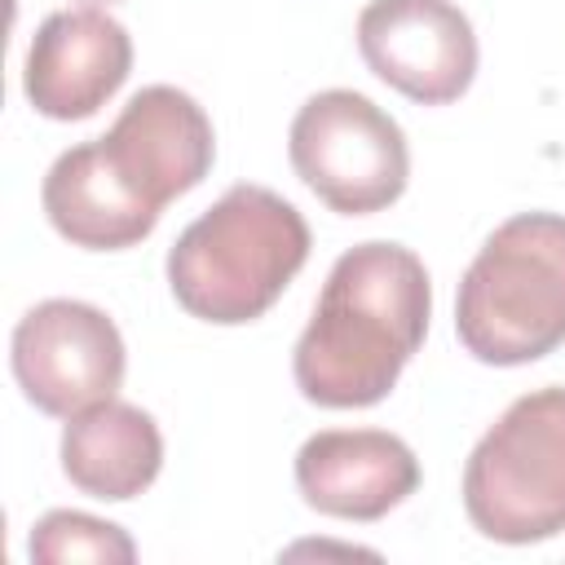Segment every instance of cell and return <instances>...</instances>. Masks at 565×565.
Listing matches in <instances>:
<instances>
[{"label":"cell","mask_w":565,"mask_h":565,"mask_svg":"<svg viewBox=\"0 0 565 565\" xmlns=\"http://www.w3.org/2000/svg\"><path fill=\"white\" fill-rule=\"evenodd\" d=\"M433 287L424 260L402 243L349 247L313 305L291 353L296 388L331 411L375 406L424 344Z\"/></svg>","instance_id":"6da1fadb"},{"label":"cell","mask_w":565,"mask_h":565,"mask_svg":"<svg viewBox=\"0 0 565 565\" xmlns=\"http://www.w3.org/2000/svg\"><path fill=\"white\" fill-rule=\"evenodd\" d=\"M309 260L305 216L265 185H230L168 252L177 305L203 322L260 318Z\"/></svg>","instance_id":"7a4b0ae2"},{"label":"cell","mask_w":565,"mask_h":565,"mask_svg":"<svg viewBox=\"0 0 565 565\" xmlns=\"http://www.w3.org/2000/svg\"><path fill=\"white\" fill-rule=\"evenodd\" d=\"M455 331L490 366H525L565 344V216L521 212L481 243L459 282Z\"/></svg>","instance_id":"3957f363"},{"label":"cell","mask_w":565,"mask_h":565,"mask_svg":"<svg viewBox=\"0 0 565 565\" xmlns=\"http://www.w3.org/2000/svg\"><path fill=\"white\" fill-rule=\"evenodd\" d=\"M463 512L494 543L565 530V388L516 397L463 463Z\"/></svg>","instance_id":"277c9868"},{"label":"cell","mask_w":565,"mask_h":565,"mask_svg":"<svg viewBox=\"0 0 565 565\" xmlns=\"http://www.w3.org/2000/svg\"><path fill=\"white\" fill-rule=\"evenodd\" d=\"M296 177L340 216H371L402 199L411 150L393 115L353 88L313 93L287 132Z\"/></svg>","instance_id":"5b68a950"},{"label":"cell","mask_w":565,"mask_h":565,"mask_svg":"<svg viewBox=\"0 0 565 565\" xmlns=\"http://www.w3.org/2000/svg\"><path fill=\"white\" fill-rule=\"evenodd\" d=\"M13 380L44 415L71 419L124 384L119 327L84 300H40L13 327Z\"/></svg>","instance_id":"8992f818"},{"label":"cell","mask_w":565,"mask_h":565,"mask_svg":"<svg viewBox=\"0 0 565 565\" xmlns=\"http://www.w3.org/2000/svg\"><path fill=\"white\" fill-rule=\"evenodd\" d=\"M362 62L419 106H446L477 75V35L450 0H371L358 13Z\"/></svg>","instance_id":"52a82bcc"},{"label":"cell","mask_w":565,"mask_h":565,"mask_svg":"<svg viewBox=\"0 0 565 565\" xmlns=\"http://www.w3.org/2000/svg\"><path fill=\"white\" fill-rule=\"evenodd\" d=\"M102 150L146 203L163 207L207 177L216 137L212 119L190 93L150 84L128 97V106L102 137Z\"/></svg>","instance_id":"ba28073f"},{"label":"cell","mask_w":565,"mask_h":565,"mask_svg":"<svg viewBox=\"0 0 565 565\" xmlns=\"http://www.w3.org/2000/svg\"><path fill=\"white\" fill-rule=\"evenodd\" d=\"M128 71L132 40L124 22L102 9H62L31 35L22 88L49 119H88L119 93Z\"/></svg>","instance_id":"9c48e42d"},{"label":"cell","mask_w":565,"mask_h":565,"mask_svg":"<svg viewBox=\"0 0 565 565\" xmlns=\"http://www.w3.org/2000/svg\"><path fill=\"white\" fill-rule=\"evenodd\" d=\"M309 508L340 521H380L419 486L415 450L384 428H322L296 450Z\"/></svg>","instance_id":"30bf717a"},{"label":"cell","mask_w":565,"mask_h":565,"mask_svg":"<svg viewBox=\"0 0 565 565\" xmlns=\"http://www.w3.org/2000/svg\"><path fill=\"white\" fill-rule=\"evenodd\" d=\"M40 199H44V216L53 221V230L88 252L132 247L159 221V207L146 203L115 172V163L102 150V137L57 154L44 177Z\"/></svg>","instance_id":"8fae6325"},{"label":"cell","mask_w":565,"mask_h":565,"mask_svg":"<svg viewBox=\"0 0 565 565\" xmlns=\"http://www.w3.org/2000/svg\"><path fill=\"white\" fill-rule=\"evenodd\" d=\"M163 468V437L141 406L102 402L71 415L62 433V472L93 499L124 503Z\"/></svg>","instance_id":"7c38bea8"},{"label":"cell","mask_w":565,"mask_h":565,"mask_svg":"<svg viewBox=\"0 0 565 565\" xmlns=\"http://www.w3.org/2000/svg\"><path fill=\"white\" fill-rule=\"evenodd\" d=\"M31 561L40 565H66V561H93V565H132L137 543L88 512H44L31 530Z\"/></svg>","instance_id":"4fadbf2b"},{"label":"cell","mask_w":565,"mask_h":565,"mask_svg":"<svg viewBox=\"0 0 565 565\" xmlns=\"http://www.w3.org/2000/svg\"><path fill=\"white\" fill-rule=\"evenodd\" d=\"M93 4H110V0H93Z\"/></svg>","instance_id":"5bb4252c"}]
</instances>
